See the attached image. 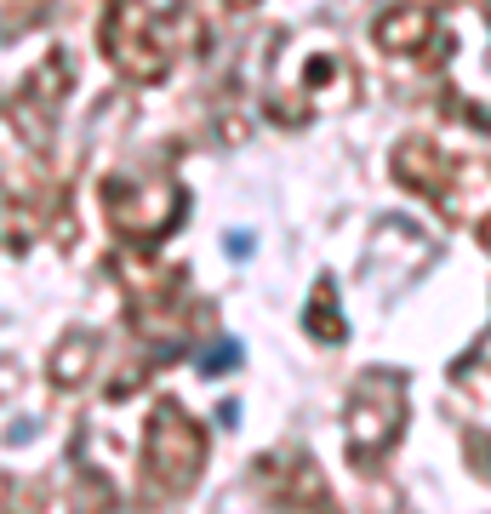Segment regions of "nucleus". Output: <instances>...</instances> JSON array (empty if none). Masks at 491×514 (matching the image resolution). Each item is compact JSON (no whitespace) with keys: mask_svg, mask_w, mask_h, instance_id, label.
<instances>
[{"mask_svg":"<svg viewBox=\"0 0 491 514\" xmlns=\"http://www.w3.org/2000/svg\"><path fill=\"white\" fill-rule=\"evenodd\" d=\"M200 457H206V435L166 400L149 423V497H183L200 475Z\"/></svg>","mask_w":491,"mask_h":514,"instance_id":"f257e3e1","label":"nucleus"},{"mask_svg":"<svg viewBox=\"0 0 491 514\" xmlns=\"http://www.w3.org/2000/svg\"><path fill=\"white\" fill-rule=\"evenodd\" d=\"M400 429V377H360V389L349 395V446L360 463H372L383 446H394Z\"/></svg>","mask_w":491,"mask_h":514,"instance_id":"f03ea898","label":"nucleus"},{"mask_svg":"<svg viewBox=\"0 0 491 514\" xmlns=\"http://www.w3.org/2000/svg\"><path fill=\"white\" fill-rule=\"evenodd\" d=\"M417 35H429L423 12H383V23H377V46H389V52H406Z\"/></svg>","mask_w":491,"mask_h":514,"instance_id":"7ed1b4c3","label":"nucleus"}]
</instances>
